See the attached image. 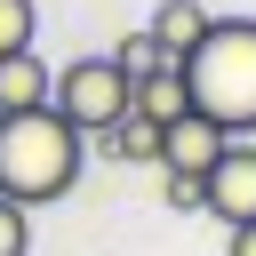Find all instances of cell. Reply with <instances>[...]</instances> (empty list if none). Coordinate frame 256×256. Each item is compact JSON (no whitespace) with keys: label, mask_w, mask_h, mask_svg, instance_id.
<instances>
[{"label":"cell","mask_w":256,"mask_h":256,"mask_svg":"<svg viewBox=\"0 0 256 256\" xmlns=\"http://www.w3.org/2000/svg\"><path fill=\"white\" fill-rule=\"evenodd\" d=\"M40 32V0H0V56H24Z\"/></svg>","instance_id":"obj_11"},{"label":"cell","mask_w":256,"mask_h":256,"mask_svg":"<svg viewBox=\"0 0 256 256\" xmlns=\"http://www.w3.org/2000/svg\"><path fill=\"white\" fill-rule=\"evenodd\" d=\"M80 160H88V136L56 112H16L0 120V200L16 208H48L80 184Z\"/></svg>","instance_id":"obj_1"},{"label":"cell","mask_w":256,"mask_h":256,"mask_svg":"<svg viewBox=\"0 0 256 256\" xmlns=\"http://www.w3.org/2000/svg\"><path fill=\"white\" fill-rule=\"evenodd\" d=\"M96 152H104V160H120V168H136V160H152V168H160V128H152L144 112H128V120H112V128L96 136Z\"/></svg>","instance_id":"obj_9"},{"label":"cell","mask_w":256,"mask_h":256,"mask_svg":"<svg viewBox=\"0 0 256 256\" xmlns=\"http://www.w3.org/2000/svg\"><path fill=\"white\" fill-rule=\"evenodd\" d=\"M0 256H32V208L0 200Z\"/></svg>","instance_id":"obj_12"},{"label":"cell","mask_w":256,"mask_h":256,"mask_svg":"<svg viewBox=\"0 0 256 256\" xmlns=\"http://www.w3.org/2000/svg\"><path fill=\"white\" fill-rule=\"evenodd\" d=\"M104 56H112V64H120V72H128V88H136V80H144V72H160V64H176V56H168V48H160V40H152V24H144V32H120V40H112V48H104Z\"/></svg>","instance_id":"obj_10"},{"label":"cell","mask_w":256,"mask_h":256,"mask_svg":"<svg viewBox=\"0 0 256 256\" xmlns=\"http://www.w3.org/2000/svg\"><path fill=\"white\" fill-rule=\"evenodd\" d=\"M224 256H256V224H232V248Z\"/></svg>","instance_id":"obj_14"},{"label":"cell","mask_w":256,"mask_h":256,"mask_svg":"<svg viewBox=\"0 0 256 256\" xmlns=\"http://www.w3.org/2000/svg\"><path fill=\"white\" fill-rule=\"evenodd\" d=\"M128 72L112 64V56H72V64H56V96H48V112L56 120H72L80 136H104L112 120H128Z\"/></svg>","instance_id":"obj_3"},{"label":"cell","mask_w":256,"mask_h":256,"mask_svg":"<svg viewBox=\"0 0 256 256\" xmlns=\"http://www.w3.org/2000/svg\"><path fill=\"white\" fill-rule=\"evenodd\" d=\"M200 8H208V0H200Z\"/></svg>","instance_id":"obj_15"},{"label":"cell","mask_w":256,"mask_h":256,"mask_svg":"<svg viewBox=\"0 0 256 256\" xmlns=\"http://www.w3.org/2000/svg\"><path fill=\"white\" fill-rule=\"evenodd\" d=\"M128 112H144L152 128H168V120H184V112H192V96H184V72H176V64H160V72H144V80H136V96H128Z\"/></svg>","instance_id":"obj_8"},{"label":"cell","mask_w":256,"mask_h":256,"mask_svg":"<svg viewBox=\"0 0 256 256\" xmlns=\"http://www.w3.org/2000/svg\"><path fill=\"white\" fill-rule=\"evenodd\" d=\"M208 24H216V16H208L200 0H160V16H152V40H160V48H168V56L184 64V56H192V48L208 40Z\"/></svg>","instance_id":"obj_7"},{"label":"cell","mask_w":256,"mask_h":256,"mask_svg":"<svg viewBox=\"0 0 256 256\" xmlns=\"http://www.w3.org/2000/svg\"><path fill=\"white\" fill-rule=\"evenodd\" d=\"M168 208H176V216H200V208H208V192H200L192 176H168Z\"/></svg>","instance_id":"obj_13"},{"label":"cell","mask_w":256,"mask_h":256,"mask_svg":"<svg viewBox=\"0 0 256 256\" xmlns=\"http://www.w3.org/2000/svg\"><path fill=\"white\" fill-rule=\"evenodd\" d=\"M176 72H184V96H192L200 120H216L224 136H248L256 128V24L248 16H216L208 40Z\"/></svg>","instance_id":"obj_2"},{"label":"cell","mask_w":256,"mask_h":256,"mask_svg":"<svg viewBox=\"0 0 256 256\" xmlns=\"http://www.w3.org/2000/svg\"><path fill=\"white\" fill-rule=\"evenodd\" d=\"M200 192H208V216H216L224 232H232V224H256V144H248V136H232Z\"/></svg>","instance_id":"obj_4"},{"label":"cell","mask_w":256,"mask_h":256,"mask_svg":"<svg viewBox=\"0 0 256 256\" xmlns=\"http://www.w3.org/2000/svg\"><path fill=\"white\" fill-rule=\"evenodd\" d=\"M48 96H56V72L24 48V56H0V120H16V112H48Z\"/></svg>","instance_id":"obj_6"},{"label":"cell","mask_w":256,"mask_h":256,"mask_svg":"<svg viewBox=\"0 0 256 256\" xmlns=\"http://www.w3.org/2000/svg\"><path fill=\"white\" fill-rule=\"evenodd\" d=\"M224 144H232V136H224L216 120L184 112V120H168V128H160V168H168V176H192V184H208V168L224 160Z\"/></svg>","instance_id":"obj_5"}]
</instances>
